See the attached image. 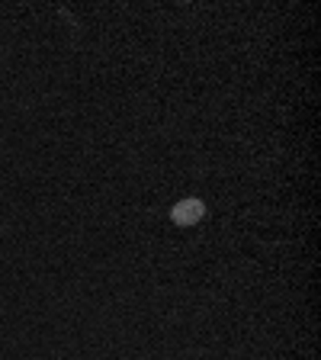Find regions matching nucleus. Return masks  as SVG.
<instances>
[{"label":"nucleus","instance_id":"f257e3e1","mask_svg":"<svg viewBox=\"0 0 321 360\" xmlns=\"http://www.w3.org/2000/svg\"><path fill=\"white\" fill-rule=\"evenodd\" d=\"M171 219H173V225H180V229L199 225L202 219H206V202H202L199 196H187V200H180L171 210Z\"/></svg>","mask_w":321,"mask_h":360}]
</instances>
